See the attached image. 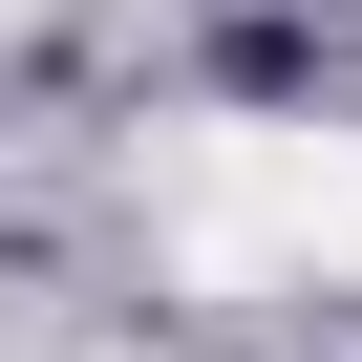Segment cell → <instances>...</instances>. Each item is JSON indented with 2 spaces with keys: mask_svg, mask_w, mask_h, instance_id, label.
I'll return each instance as SVG.
<instances>
[{
  "mask_svg": "<svg viewBox=\"0 0 362 362\" xmlns=\"http://www.w3.org/2000/svg\"><path fill=\"white\" fill-rule=\"evenodd\" d=\"M170 214L214 256H362V149L341 128H192L170 149Z\"/></svg>",
  "mask_w": 362,
  "mask_h": 362,
  "instance_id": "6da1fadb",
  "label": "cell"
}]
</instances>
